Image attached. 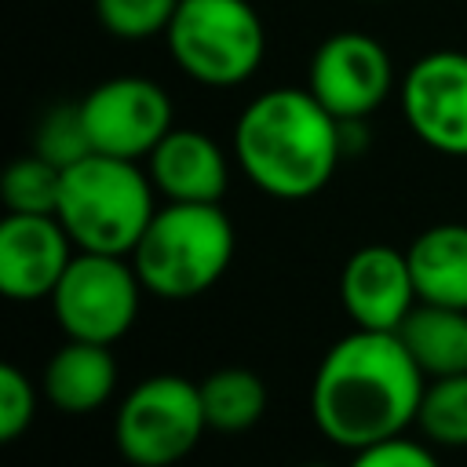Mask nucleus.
I'll return each instance as SVG.
<instances>
[{"label": "nucleus", "mask_w": 467, "mask_h": 467, "mask_svg": "<svg viewBox=\"0 0 467 467\" xmlns=\"http://www.w3.org/2000/svg\"><path fill=\"white\" fill-rule=\"evenodd\" d=\"M427 376L398 332L354 328L317 365L310 383V416L339 449H365L405 434L416 423Z\"/></svg>", "instance_id": "nucleus-1"}, {"label": "nucleus", "mask_w": 467, "mask_h": 467, "mask_svg": "<svg viewBox=\"0 0 467 467\" xmlns=\"http://www.w3.org/2000/svg\"><path fill=\"white\" fill-rule=\"evenodd\" d=\"M234 153L252 186L281 201H303L332 179L343 153V120L310 88H274L241 109Z\"/></svg>", "instance_id": "nucleus-2"}, {"label": "nucleus", "mask_w": 467, "mask_h": 467, "mask_svg": "<svg viewBox=\"0 0 467 467\" xmlns=\"http://www.w3.org/2000/svg\"><path fill=\"white\" fill-rule=\"evenodd\" d=\"M234 259V223L219 204L168 201L153 212L131 248V266L157 299H193L208 292Z\"/></svg>", "instance_id": "nucleus-3"}, {"label": "nucleus", "mask_w": 467, "mask_h": 467, "mask_svg": "<svg viewBox=\"0 0 467 467\" xmlns=\"http://www.w3.org/2000/svg\"><path fill=\"white\" fill-rule=\"evenodd\" d=\"M153 212V179H146L135 161L88 153L62 171L55 215L80 252L128 255Z\"/></svg>", "instance_id": "nucleus-4"}, {"label": "nucleus", "mask_w": 467, "mask_h": 467, "mask_svg": "<svg viewBox=\"0 0 467 467\" xmlns=\"http://www.w3.org/2000/svg\"><path fill=\"white\" fill-rule=\"evenodd\" d=\"M164 40L175 66L204 88L244 84L266 55V29L248 0H179Z\"/></svg>", "instance_id": "nucleus-5"}, {"label": "nucleus", "mask_w": 467, "mask_h": 467, "mask_svg": "<svg viewBox=\"0 0 467 467\" xmlns=\"http://www.w3.org/2000/svg\"><path fill=\"white\" fill-rule=\"evenodd\" d=\"M201 383L186 376H150L128 390L117 409L113 438L128 463L135 467H171L204 434Z\"/></svg>", "instance_id": "nucleus-6"}, {"label": "nucleus", "mask_w": 467, "mask_h": 467, "mask_svg": "<svg viewBox=\"0 0 467 467\" xmlns=\"http://www.w3.org/2000/svg\"><path fill=\"white\" fill-rule=\"evenodd\" d=\"M139 274L120 255L80 252L51 292L55 317L69 339L117 343L139 314Z\"/></svg>", "instance_id": "nucleus-7"}, {"label": "nucleus", "mask_w": 467, "mask_h": 467, "mask_svg": "<svg viewBox=\"0 0 467 467\" xmlns=\"http://www.w3.org/2000/svg\"><path fill=\"white\" fill-rule=\"evenodd\" d=\"M306 88L336 120H365L387 102L394 62L376 36L343 29L314 47Z\"/></svg>", "instance_id": "nucleus-8"}, {"label": "nucleus", "mask_w": 467, "mask_h": 467, "mask_svg": "<svg viewBox=\"0 0 467 467\" xmlns=\"http://www.w3.org/2000/svg\"><path fill=\"white\" fill-rule=\"evenodd\" d=\"M95 153L139 161L171 131V99L146 77H109L80 99Z\"/></svg>", "instance_id": "nucleus-9"}, {"label": "nucleus", "mask_w": 467, "mask_h": 467, "mask_svg": "<svg viewBox=\"0 0 467 467\" xmlns=\"http://www.w3.org/2000/svg\"><path fill=\"white\" fill-rule=\"evenodd\" d=\"M401 113L420 142L467 157V55L431 51L401 80Z\"/></svg>", "instance_id": "nucleus-10"}, {"label": "nucleus", "mask_w": 467, "mask_h": 467, "mask_svg": "<svg viewBox=\"0 0 467 467\" xmlns=\"http://www.w3.org/2000/svg\"><path fill=\"white\" fill-rule=\"evenodd\" d=\"M73 237L58 215H18L7 212L0 223V288L7 299L33 303L51 299L62 274L69 270Z\"/></svg>", "instance_id": "nucleus-11"}, {"label": "nucleus", "mask_w": 467, "mask_h": 467, "mask_svg": "<svg viewBox=\"0 0 467 467\" xmlns=\"http://www.w3.org/2000/svg\"><path fill=\"white\" fill-rule=\"evenodd\" d=\"M339 299L358 328L398 332L405 314L420 303L409 255L390 244L358 248L339 274Z\"/></svg>", "instance_id": "nucleus-12"}, {"label": "nucleus", "mask_w": 467, "mask_h": 467, "mask_svg": "<svg viewBox=\"0 0 467 467\" xmlns=\"http://www.w3.org/2000/svg\"><path fill=\"white\" fill-rule=\"evenodd\" d=\"M150 179L168 201L219 204L230 168L215 139L193 128H171L150 153Z\"/></svg>", "instance_id": "nucleus-13"}, {"label": "nucleus", "mask_w": 467, "mask_h": 467, "mask_svg": "<svg viewBox=\"0 0 467 467\" xmlns=\"http://www.w3.org/2000/svg\"><path fill=\"white\" fill-rule=\"evenodd\" d=\"M117 387V361L106 343L69 339L44 365V394L55 409L69 416L95 412L109 401Z\"/></svg>", "instance_id": "nucleus-14"}, {"label": "nucleus", "mask_w": 467, "mask_h": 467, "mask_svg": "<svg viewBox=\"0 0 467 467\" xmlns=\"http://www.w3.org/2000/svg\"><path fill=\"white\" fill-rule=\"evenodd\" d=\"M409 270L416 296L438 306L467 310V226L438 223L409 244Z\"/></svg>", "instance_id": "nucleus-15"}, {"label": "nucleus", "mask_w": 467, "mask_h": 467, "mask_svg": "<svg viewBox=\"0 0 467 467\" xmlns=\"http://www.w3.org/2000/svg\"><path fill=\"white\" fill-rule=\"evenodd\" d=\"M398 339L427 379L467 372V310L416 303L398 325Z\"/></svg>", "instance_id": "nucleus-16"}, {"label": "nucleus", "mask_w": 467, "mask_h": 467, "mask_svg": "<svg viewBox=\"0 0 467 467\" xmlns=\"http://www.w3.org/2000/svg\"><path fill=\"white\" fill-rule=\"evenodd\" d=\"M204 420L215 431H248L266 409V387L252 368H215L201 383Z\"/></svg>", "instance_id": "nucleus-17"}, {"label": "nucleus", "mask_w": 467, "mask_h": 467, "mask_svg": "<svg viewBox=\"0 0 467 467\" xmlns=\"http://www.w3.org/2000/svg\"><path fill=\"white\" fill-rule=\"evenodd\" d=\"M0 193H4L7 212H18V215H55L58 212V197H62V168L51 164L40 153L18 157L4 171Z\"/></svg>", "instance_id": "nucleus-18"}, {"label": "nucleus", "mask_w": 467, "mask_h": 467, "mask_svg": "<svg viewBox=\"0 0 467 467\" xmlns=\"http://www.w3.org/2000/svg\"><path fill=\"white\" fill-rule=\"evenodd\" d=\"M416 423L431 441L463 449L467 445V372L431 379L423 387Z\"/></svg>", "instance_id": "nucleus-19"}, {"label": "nucleus", "mask_w": 467, "mask_h": 467, "mask_svg": "<svg viewBox=\"0 0 467 467\" xmlns=\"http://www.w3.org/2000/svg\"><path fill=\"white\" fill-rule=\"evenodd\" d=\"M40 157H47L51 164H58L62 171L77 161H84L91 150L88 128H84V113L80 102H66V106H51L44 113V120L36 124V150Z\"/></svg>", "instance_id": "nucleus-20"}, {"label": "nucleus", "mask_w": 467, "mask_h": 467, "mask_svg": "<svg viewBox=\"0 0 467 467\" xmlns=\"http://www.w3.org/2000/svg\"><path fill=\"white\" fill-rule=\"evenodd\" d=\"M179 0H95V15L106 33L120 40H146L168 33Z\"/></svg>", "instance_id": "nucleus-21"}, {"label": "nucleus", "mask_w": 467, "mask_h": 467, "mask_svg": "<svg viewBox=\"0 0 467 467\" xmlns=\"http://www.w3.org/2000/svg\"><path fill=\"white\" fill-rule=\"evenodd\" d=\"M36 412V394L33 383L15 368V365H0V438L15 441Z\"/></svg>", "instance_id": "nucleus-22"}, {"label": "nucleus", "mask_w": 467, "mask_h": 467, "mask_svg": "<svg viewBox=\"0 0 467 467\" xmlns=\"http://www.w3.org/2000/svg\"><path fill=\"white\" fill-rule=\"evenodd\" d=\"M350 467H438L434 452L420 441H409V438H387V441H376V445H365L354 452Z\"/></svg>", "instance_id": "nucleus-23"}, {"label": "nucleus", "mask_w": 467, "mask_h": 467, "mask_svg": "<svg viewBox=\"0 0 467 467\" xmlns=\"http://www.w3.org/2000/svg\"><path fill=\"white\" fill-rule=\"evenodd\" d=\"M303 467H328V463H303Z\"/></svg>", "instance_id": "nucleus-24"}]
</instances>
